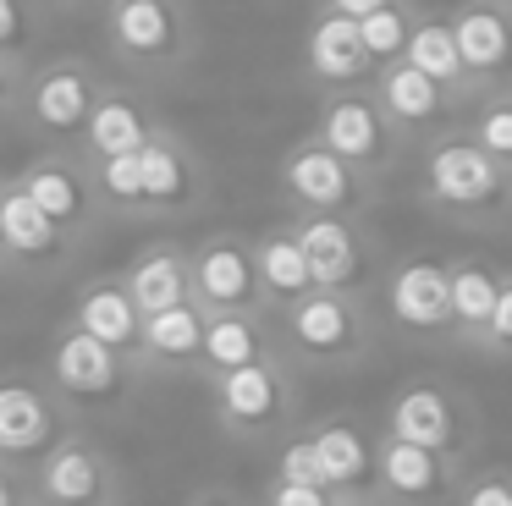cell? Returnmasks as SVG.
<instances>
[{"label":"cell","mask_w":512,"mask_h":506,"mask_svg":"<svg viewBox=\"0 0 512 506\" xmlns=\"http://www.w3.org/2000/svg\"><path fill=\"white\" fill-rule=\"evenodd\" d=\"M67 325L83 330V336H94L105 352H116V358L133 369L138 341H144V314L133 308V297H127L122 275H94V281H83L78 297H72Z\"/></svg>","instance_id":"obj_22"},{"label":"cell","mask_w":512,"mask_h":506,"mask_svg":"<svg viewBox=\"0 0 512 506\" xmlns=\"http://www.w3.org/2000/svg\"><path fill=\"white\" fill-rule=\"evenodd\" d=\"M452 506H512V468H468Z\"/></svg>","instance_id":"obj_36"},{"label":"cell","mask_w":512,"mask_h":506,"mask_svg":"<svg viewBox=\"0 0 512 506\" xmlns=\"http://www.w3.org/2000/svg\"><path fill=\"white\" fill-rule=\"evenodd\" d=\"M45 39V0H0V55L28 61Z\"/></svg>","instance_id":"obj_34"},{"label":"cell","mask_w":512,"mask_h":506,"mask_svg":"<svg viewBox=\"0 0 512 506\" xmlns=\"http://www.w3.org/2000/svg\"><path fill=\"white\" fill-rule=\"evenodd\" d=\"M474 358L485 363H512V264L501 275V297H496V314H490L485 336H479V352Z\"/></svg>","instance_id":"obj_35"},{"label":"cell","mask_w":512,"mask_h":506,"mask_svg":"<svg viewBox=\"0 0 512 506\" xmlns=\"http://www.w3.org/2000/svg\"><path fill=\"white\" fill-rule=\"evenodd\" d=\"M463 132L512 176V88H490V94H479L474 105H468Z\"/></svg>","instance_id":"obj_32"},{"label":"cell","mask_w":512,"mask_h":506,"mask_svg":"<svg viewBox=\"0 0 512 506\" xmlns=\"http://www.w3.org/2000/svg\"><path fill=\"white\" fill-rule=\"evenodd\" d=\"M380 325L419 347H452V292H446V259L408 253L380 275Z\"/></svg>","instance_id":"obj_9"},{"label":"cell","mask_w":512,"mask_h":506,"mask_svg":"<svg viewBox=\"0 0 512 506\" xmlns=\"http://www.w3.org/2000/svg\"><path fill=\"white\" fill-rule=\"evenodd\" d=\"M474 462L446 457V451H419L380 435L375 451V501L380 506H452Z\"/></svg>","instance_id":"obj_17"},{"label":"cell","mask_w":512,"mask_h":506,"mask_svg":"<svg viewBox=\"0 0 512 506\" xmlns=\"http://www.w3.org/2000/svg\"><path fill=\"white\" fill-rule=\"evenodd\" d=\"M94 193H100L105 215L144 220V176H138V154H122V160L94 165Z\"/></svg>","instance_id":"obj_33"},{"label":"cell","mask_w":512,"mask_h":506,"mask_svg":"<svg viewBox=\"0 0 512 506\" xmlns=\"http://www.w3.org/2000/svg\"><path fill=\"white\" fill-rule=\"evenodd\" d=\"M254 275H259L265 314H281V308H292L298 297L314 292L309 264H303V248H298V237H292L287 220H276L270 231H259V237H254Z\"/></svg>","instance_id":"obj_30"},{"label":"cell","mask_w":512,"mask_h":506,"mask_svg":"<svg viewBox=\"0 0 512 506\" xmlns=\"http://www.w3.org/2000/svg\"><path fill=\"white\" fill-rule=\"evenodd\" d=\"M155 127L160 121L149 116V99L138 94V88H105V94L94 99V116H89V127H83V138H78V154L89 165L122 160V154L144 149Z\"/></svg>","instance_id":"obj_25"},{"label":"cell","mask_w":512,"mask_h":506,"mask_svg":"<svg viewBox=\"0 0 512 506\" xmlns=\"http://www.w3.org/2000/svg\"><path fill=\"white\" fill-rule=\"evenodd\" d=\"M501 6H512V0H501Z\"/></svg>","instance_id":"obj_47"},{"label":"cell","mask_w":512,"mask_h":506,"mask_svg":"<svg viewBox=\"0 0 512 506\" xmlns=\"http://www.w3.org/2000/svg\"><path fill=\"white\" fill-rule=\"evenodd\" d=\"M292 237L303 248L314 292H347V297H375L380 286V242L369 237L364 220H309L287 215Z\"/></svg>","instance_id":"obj_10"},{"label":"cell","mask_w":512,"mask_h":506,"mask_svg":"<svg viewBox=\"0 0 512 506\" xmlns=\"http://www.w3.org/2000/svg\"><path fill=\"white\" fill-rule=\"evenodd\" d=\"M276 187L292 215H309V220H364L380 198V187L364 182L347 160H336L314 132H303L276 160Z\"/></svg>","instance_id":"obj_6"},{"label":"cell","mask_w":512,"mask_h":506,"mask_svg":"<svg viewBox=\"0 0 512 506\" xmlns=\"http://www.w3.org/2000/svg\"><path fill=\"white\" fill-rule=\"evenodd\" d=\"M336 506H380V501H336Z\"/></svg>","instance_id":"obj_44"},{"label":"cell","mask_w":512,"mask_h":506,"mask_svg":"<svg viewBox=\"0 0 512 506\" xmlns=\"http://www.w3.org/2000/svg\"><path fill=\"white\" fill-rule=\"evenodd\" d=\"M380 6H391V0H320V11H336V17H347V22H364L369 11H380Z\"/></svg>","instance_id":"obj_40"},{"label":"cell","mask_w":512,"mask_h":506,"mask_svg":"<svg viewBox=\"0 0 512 506\" xmlns=\"http://www.w3.org/2000/svg\"><path fill=\"white\" fill-rule=\"evenodd\" d=\"M100 94H105V83L83 55H50V61L28 66L17 121H23L34 138H45L50 149H78Z\"/></svg>","instance_id":"obj_7"},{"label":"cell","mask_w":512,"mask_h":506,"mask_svg":"<svg viewBox=\"0 0 512 506\" xmlns=\"http://www.w3.org/2000/svg\"><path fill=\"white\" fill-rule=\"evenodd\" d=\"M419 11H424L419 0H391V6L369 11V17L358 22V44H364V55H369V66H375V72H380V66H391V61H402Z\"/></svg>","instance_id":"obj_31"},{"label":"cell","mask_w":512,"mask_h":506,"mask_svg":"<svg viewBox=\"0 0 512 506\" xmlns=\"http://www.w3.org/2000/svg\"><path fill=\"white\" fill-rule=\"evenodd\" d=\"M138 176H144V220H177L210 204V165L182 132L155 127L138 149Z\"/></svg>","instance_id":"obj_15"},{"label":"cell","mask_w":512,"mask_h":506,"mask_svg":"<svg viewBox=\"0 0 512 506\" xmlns=\"http://www.w3.org/2000/svg\"><path fill=\"white\" fill-rule=\"evenodd\" d=\"M419 204L468 231L512 226V176L468 138L463 127L419 149Z\"/></svg>","instance_id":"obj_1"},{"label":"cell","mask_w":512,"mask_h":506,"mask_svg":"<svg viewBox=\"0 0 512 506\" xmlns=\"http://www.w3.org/2000/svg\"><path fill=\"white\" fill-rule=\"evenodd\" d=\"M303 440L314 451L325 495H336V501H375L380 429H369L358 413H325L314 424H303Z\"/></svg>","instance_id":"obj_16"},{"label":"cell","mask_w":512,"mask_h":506,"mask_svg":"<svg viewBox=\"0 0 512 506\" xmlns=\"http://www.w3.org/2000/svg\"><path fill=\"white\" fill-rule=\"evenodd\" d=\"M83 242L67 237L61 226H50L23 193L6 176V193H0V270H23V275H56L78 259Z\"/></svg>","instance_id":"obj_21"},{"label":"cell","mask_w":512,"mask_h":506,"mask_svg":"<svg viewBox=\"0 0 512 506\" xmlns=\"http://www.w3.org/2000/svg\"><path fill=\"white\" fill-rule=\"evenodd\" d=\"M0 193H6V176H0Z\"/></svg>","instance_id":"obj_45"},{"label":"cell","mask_w":512,"mask_h":506,"mask_svg":"<svg viewBox=\"0 0 512 506\" xmlns=\"http://www.w3.org/2000/svg\"><path fill=\"white\" fill-rule=\"evenodd\" d=\"M12 182H17V193H23L28 204L50 220V226L67 231V237L83 242V237H94V231H100L105 209H100V193H94V165L83 160L78 149H45V154H34V160L12 176Z\"/></svg>","instance_id":"obj_11"},{"label":"cell","mask_w":512,"mask_h":506,"mask_svg":"<svg viewBox=\"0 0 512 506\" xmlns=\"http://www.w3.org/2000/svg\"><path fill=\"white\" fill-rule=\"evenodd\" d=\"M188 303L199 314H265L254 275V242L237 231H210L188 248Z\"/></svg>","instance_id":"obj_14"},{"label":"cell","mask_w":512,"mask_h":506,"mask_svg":"<svg viewBox=\"0 0 512 506\" xmlns=\"http://www.w3.org/2000/svg\"><path fill=\"white\" fill-rule=\"evenodd\" d=\"M133 297V308L144 319L171 314V308H188V248L171 237H155L127 259V270H116Z\"/></svg>","instance_id":"obj_26"},{"label":"cell","mask_w":512,"mask_h":506,"mask_svg":"<svg viewBox=\"0 0 512 506\" xmlns=\"http://www.w3.org/2000/svg\"><path fill=\"white\" fill-rule=\"evenodd\" d=\"M23 83H28V61L0 55V121L17 116V105H23Z\"/></svg>","instance_id":"obj_39"},{"label":"cell","mask_w":512,"mask_h":506,"mask_svg":"<svg viewBox=\"0 0 512 506\" xmlns=\"http://www.w3.org/2000/svg\"><path fill=\"white\" fill-rule=\"evenodd\" d=\"M270 330H276V352L292 369H320V374L358 369L380 347L375 297H347V292L298 297L292 308L270 314Z\"/></svg>","instance_id":"obj_2"},{"label":"cell","mask_w":512,"mask_h":506,"mask_svg":"<svg viewBox=\"0 0 512 506\" xmlns=\"http://www.w3.org/2000/svg\"><path fill=\"white\" fill-rule=\"evenodd\" d=\"M276 352L270 314H204V347H199V374L193 380H226L248 363Z\"/></svg>","instance_id":"obj_27"},{"label":"cell","mask_w":512,"mask_h":506,"mask_svg":"<svg viewBox=\"0 0 512 506\" xmlns=\"http://www.w3.org/2000/svg\"><path fill=\"white\" fill-rule=\"evenodd\" d=\"M303 77L325 94L336 88H369L375 66H369L364 44H358V22L336 17V11H314L309 33H303Z\"/></svg>","instance_id":"obj_23"},{"label":"cell","mask_w":512,"mask_h":506,"mask_svg":"<svg viewBox=\"0 0 512 506\" xmlns=\"http://www.w3.org/2000/svg\"><path fill=\"white\" fill-rule=\"evenodd\" d=\"M270 479L325 490V484H320V468H314V451H309V440H303V429H292V435L281 440V451H276V473H270Z\"/></svg>","instance_id":"obj_37"},{"label":"cell","mask_w":512,"mask_h":506,"mask_svg":"<svg viewBox=\"0 0 512 506\" xmlns=\"http://www.w3.org/2000/svg\"><path fill=\"white\" fill-rule=\"evenodd\" d=\"M369 94H375L380 116L391 121V132H397L408 149H424L430 138H441V132L457 127V116L463 110L452 105V99L441 94V88L430 83V77H419L408 61H391L380 66L375 77H369Z\"/></svg>","instance_id":"obj_19"},{"label":"cell","mask_w":512,"mask_h":506,"mask_svg":"<svg viewBox=\"0 0 512 506\" xmlns=\"http://www.w3.org/2000/svg\"><path fill=\"white\" fill-rule=\"evenodd\" d=\"M45 6H67V11H83V6H105V0H45Z\"/></svg>","instance_id":"obj_43"},{"label":"cell","mask_w":512,"mask_h":506,"mask_svg":"<svg viewBox=\"0 0 512 506\" xmlns=\"http://www.w3.org/2000/svg\"><path fill=\"white\" fill-rule=\"evenodd\" d=\"M210 413L215 429L237 446H281L303 413L298 369L281 352H270L248 369L226 374V380H210Z\"/></svg>","instance_id":"obj_4"},{"label":"cell","mask_w":512,"mask_h":506,"mask_svg":"<svg viewBox=\"0 0 512 506\" xmlns=\"http://www.w3.org/2000/svg\"><path fill=\"white\" fill-rule=\"evenodd\" d=\"M17 501H23V484H17V473L0 462V506H17Z\"/></svg>","instance_id":"obj_42"},{"label":"cell","mask_w":512,"mask_h":506,"mask_svg":"<svg viewBox=\"0 0 512 506\" xmlns=\"http://www.w3.org/2000/svg\"><path fill=\"white\" fill-rule=\"evenodd\" d=\"M182 506H254V501H243V495L221 490V484H204V490H193Z\"/></svg>","instance_id":"obj_41"},{"label":"cell","mask_w":512,"mask_h":506,"mask_svg":"<svg viewBox=\"0 0 512 506\" xmlns=\"http://www.w3.org/2000/svg\"><path fill=\"white\" fill-rule=\"evenodd\" d=\"M501 275L507 264L485 259V253H457L446 259V292H452V352H479L490 314L501 297Z\"/></svg>","instance_id":"obj_24"},{"label":"cell","mask_w":512,"mask_h":506,"mask_svg":"<svg viewBox=\"0 0 512 506\" xmlns=\"http://www.w3.org/2000/svg\"><path fill=\"white\" fill-rule=\"evenodd\" d=\"M402 61H408L419 77H430V83L441 88V94L452 99L457 110H468V105L479 99L474 77L463 72V55H457L452 28H446V11H419V22H413V39H408V50H402Z\"/></svg>","instance_id":"obj_28"},{"label":"cell","mask_w":512,"mask_h":506,"mask_svg":"<svg viewBox=\"0 0 512 506\" xmlns=\"http://www.w3.org/2000/svg\"><path fill=\"white\" fill-rule=\"evenodd\" d=\"M72 435V407L34 374H0V462L34 468Z\"/></svg>","instance_id":"obj_13"},{"label":"cell","mask_w":512,"mask_h":506,"mask_svg":"<svg viewBox=\"0 0 512 506\" xmlns=\"http://www.w3.org/2000/svg\"><path fill=\"white\" fill-rule=\"evenodd\" d=\"M28 501L34 506H122V468L89 435H67L56 451L28 468Z\"/></svg>","instance_id":"obj_12"},{"label":"cell","mask_w":512,"mask_h":506,"mask_svg":"<svg viewBox=\"0 0 512 506\" xmlns=\"http://www.w3.org/2000/svg\"><path fill=\"white\" fill-rule=\"evenodd\" d=\"M254 506H336V495L309 490V484H281V479H270L265 490H259Z\"/></svg>","instance_id":"obj_38"},{"label":"cell","mask_w":512,"mask_h":506,"mask_svg":"<svg viewBox=\"0 0 512 506\" xmlns=\"http://www.w3.org/2000/svg\"><path fill=\"white\" fill-rule=\"evenodd\" d=\"M199 347H204V314L193 303L155 314L144 319L133 374H199Z\"/></svg>","instance_id":"obj_29"},{"label":"cell","mask_w":512,"mask_h":506,"mask_svg":"<svg viewBox=\"0 0 512 506\" xmlns=\"http://www.w3.org/2000/svg\"><path fill=\"white\" fill-rule=\"evenodd\" d=\"M314 138L375 187L408 160V143L391 132V121L380 116L369 88H336V94H325L320 116H314Z\"/></svg>","instance_id":"obj_8"},{"label":"cell","mask_w":512,"mask_h":506,"mask_svg":"<svg viewBox=\"0 0 512 506\" xmlns=\"http://www.w3.org/2000/svg\"><path fill=\"white\" fill-rule=\"evenodd\" d=\"M138 374L127 369L116 352H105L94 336H83V330L61 325L56 336H50V391L61 396L67 407H105V402H122L127 385H133Z\"/></svg>","instance_id":"obj_18"},{"label":"cell","mask_w":512,"mask_h":506,"mask_svg":"<svg viewBox=\"0 0 512 506\" xmlns=\"http://www.w3.org/2000/svg\"><path fill=\"white\" fill-rule=\"evenodd\" d=\"M446 28H452L463 72L474 77L479 94L512 88V6H501V0H457L446 11Z\"/></svg>","instance_id":"obj_20"},{"label":"cell","mask_w":512,"mask_h":506,"mask_svg":"<svg viewBox=\"0 0 512 506\" xmlns=\"http://www.w3.org/2000/svg\"><path fill=\"white\" fill-rule=\"evenodd\" d=\"M17 506H34V501H17Z\"/></svg>","instance_id":"obj_46"},{"label":"cell","mask_w":512,"mask_h":506,"mask_svg":"<svg viewBox=\"0 0 512 506\" xmlns=\"http://www.w3.org/2000/svg\"><path fill=\"white\" fill-rule=\"evenodd\" d=\"M380 435L402 440V446H419V451H446V457L474 462L479 446H485V413H479V402L463 385L441 380V374H413V380H402L391 391Z\"/></svg>","instance_id":"obj_5"},{"label":"cell","mask_w":512,"mask_h":506,"mask_svg":"<svg viewBox=\"0 0 512 506\" xmlns=\"http://www.w3.org/2000/svg\"><path fill=\"white\" fill-rule=\"evenodd\" d=\"M105 50L138 83H166L199 55V17L188 0H105Z\"/></svg>","instance_id":"obj_3"}]
</instances>
